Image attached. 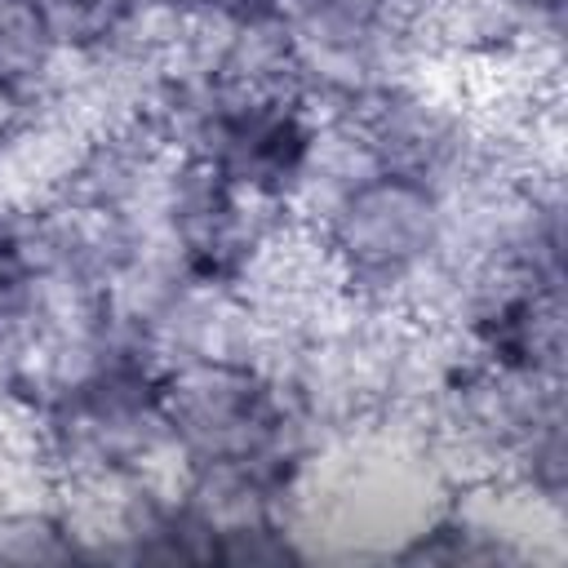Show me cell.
I'll use <instances>...</instances> for the list:
<instances>
[{
    "label": "cell",
    "instance_id": "277c9868",
    "mask_svg": "<svg viewBox=\"0 0 568 568\" xmlns=\"http://www.w3.org/2000/svg\"><path fill=\"white\" fill-rule=\"evenodd\" d=\"M138 0H36L53 44L62 53H98L129 22Z\"/></svg>",
    "mask_w": 568,
    "mask_h": 568
},
{
    "label": "cell",
    "instance_id": "7a4b0ae2",
    "mask_svg": "<svg viewBox=\"0 0 568 568\" xmlns=\"http://www.w3.org/2000/svg\"><path fill=\"white\" fill-rule=\"evenodd\" d=\"M311 231L355 306L399 311L444 253V195L422 178L368 169L328 200Z\"/></svg>",
    "mask_w": 568,
    "mask_h": 568
},
{
    "label": "cell",
    "instance_id": "3957f363",
    "mask_svg": "<svg viewBox=\"0 0 568 568\" xmlns=\"http://www.w3.org/2000/svg\"><path fill=\"white\" fill-rule=\"evenodd\" d=\"M62 62V49L53 44L36 0H0V84L44 93L53 71Z\"/></svg>",
    "mask_w": 568,
    "mask_h": 568
},
{
    "label": "cell",
    "instance_id": "6da1fadb",
    "mask_svg": "<svg viewBox=\"0 0 568 568\" xmlns=\"http://www.w3.org/2000/svg\"><path fill=\"white\" fill-rule=\"evenodd\" d=\"M160 417L186 466L275 462L302 466L315 448L284 382L240 355H186L160 368Z\"/></svg>",
    "mask_w": 568,
    "mask_h": 568
},
{
    "label": "cell",
    "instance_id": "5b68a950",
    "mask_svg": "<svg viewBox=\"0 0 568 568\" xmlns=\"http://www.w3.org/2000/svg\"><path fill=\"white\" fill-rule=\"evenodd\" d=\"M253 4H262V0H186V13H240Z\"/></svg>",
    "mask_w": 568,
    "mask_h": 568
}]
</instances>
